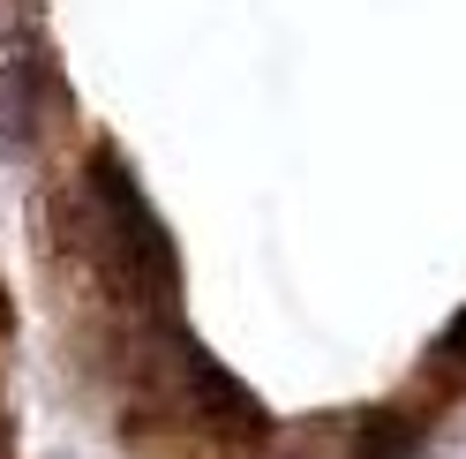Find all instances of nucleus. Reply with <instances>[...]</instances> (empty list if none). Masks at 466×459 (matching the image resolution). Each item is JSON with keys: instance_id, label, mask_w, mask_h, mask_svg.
Instances as JSON below:
<instances>
[{"instance_id": "nucleus-1", "label": "nucleus", "mask_w": 466, "mask_h": 459, "mask_svg": "<svg viewBox=\"0 0 466 459\" xmlns=\"http://www.w3.org/2000/svg\"><path fill=\"white\" fill-rule=\"evenodd\" d=\"M83 234H91V256L106 264V279L128 294L136 317H173L181 256H173L151 196L136 189V174L121 166L113 143H98L91 166H83Z\"/></svg>"}, {"instance_id": "nucleus-2", "label": "nucleus", "mask_w": 466, "mask_h": 459, "mask_svg": "<svg viewBox=\"0 0 466 459\" xmlns=\"http://www.w3.org/2000/svg\"><path fill=\"white\" fill-rule=\"evenodd\" d=\"M414 452H421V422L399 407H376L354 422V452H339V459H414Z\"/></svg>"}, {"instance_id": "nucleus-3", "label": "nucleus", "mask_w": 466, "mask_h": 459, "mask_svg": "<svg viewBox=\"0 0 466 459\" xmlns=\"http://www.w3.org/2000/svg\"><path fill=\"white\" fill-rule=\"evenodd\" d=\"M436 354H444V362H466V309H459V317L444 324V339H436Z\"/></svg>"}]
</instances>
